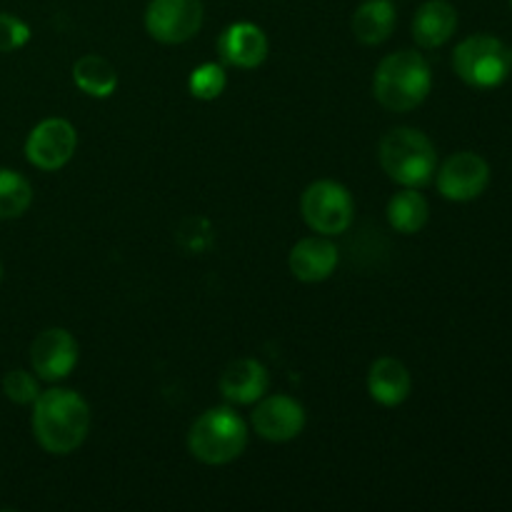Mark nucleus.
Masks as SVG:
<instances>
[{"mask_svg":"<svg viewBox=\"0 0 512 512\" xmlns=\"http://www.w3.org/2000/svg\"><path fill=\"white\" fill-rule=\"evenodd\" d=\"M90 408L75 390H45L33 403V433L45 453L68 455L85 443Z\"/></svg>","mask_w":512,"mask_h":512,"instance_id":"f257e3e1","label":"nucleus"},{"mask_svg":"<svg viewBox=\"0 0 512 512\" xmlns=\"http://www.w3.org/2000/svg\"><path fill=\"white\" fill-rule=\"evenodd\" d=\"M433 73L428 60L415 50H398L383 58L373 78L375 100L390 113H408L428 98Z\"/></svg>","mask_w":512,"mask_h":512,"instance_id":"f03ea898","label":"nucleus"},{"mask_svg":"<svg viewBox=\"0 0 512 512\" xmlns=\"http://www.w3.org/2000/svg\"><path fill=\"white\" fill-rule=\"evenodd\" d=\"M380 165L403 188H423L435 178L438 153L433 140L420 130L395 128L380 140Z\"/></svg>","mask_w":512,"mask_h":512,"instance_id":"7ed1b4c3","label":"nucleus"},{"mask_svg":"<svg viewBox=\"0 0 512 512\" xmlns=\"http://www.w3.org/2000/svg\"><path fill=\"white\" fill-rule=\"evenodd\" d=\"M248 445V428L233 408H210L188 433V450L205 465H228Z\"/></svg>","mask_w":512,"mask_h":512,"instance_id":"20e7f679","label":"nucleus"},{"mask_svg":"<svg viewBox=\"0 0 512 512\" xmlns=\"http://www.w3.org/2000/svg\"><path fill=\"white\" fill-rule=\"evenodd\" d=\"M453 68L473 88H498L512 68V53L493 35H470L455 48Z\"/></svg>","mask_w":512,"mask_h":512,"instance_id":"39448f33","label":"nucleus"},{"mask_svg":"<svg viewBox=\"0 0 512 512\" xmlns=\"http://www.w3.org/2000/svg\"><path fill=\"white\" fill-rule=\"evenodd\" d=\"M303 218L315 233L320 235H340L353 225L355 203L353 195L345 185L335 180H318L305 188L300 200Z\"/></svg>","mask_w":512,"mask_h":512,"instance_id":"423d86ee","label":"nucleus"},{"mask_svg":"<svg viewBox=\"0 0 512 512\" xmlns=\"http://www.w3.org/2000/svg\"><path fill=\"white\" fill-rule=\"evenodd\" d=\"M200 0H150L145 10V30L165 45H178L198 35L203 28Z\"/></svg>","mask_w":512,"mask_h":512,"instance_id":"0eeeda50","label":"nucleus"},{"mask_svg":"<svg viewBox=\"0 0 512 512\" xmlns=\"http://www.w3.org/2000/svg\"><path fill=\"white\" fill-rule=\"evenodd\" d=\"M78 148V133L63 118H48L30 130L25 140V158L38 170L53 173L65 168Z\"/></svg>","mask_w":512,"mask_h":512,"instance_id":"6e6552de","label":"nucleus"},{"mask_svg":"<svg viewBox=\"0 0 512 512\" xmlns=\"http://www.w3.org/2000/svg\"><path fill=\"white\" fill-rule=\"evenodd\" d=\"M438 173V190L443 198L468 203L485 193L490 183V168L478 153H455L443 163Z\"/></svg>","mask_w":512,"mask_h":512,"instance_id":"1a4fd4ad","label":"nucleus"},{"mask_svg":"<svg viewBox=\"0 0 512 512\" xmlns=\"http://www.w3.org/2000/svg\"><path fill=\"white\" fill-rule=\"evenodd\" d=\"M255 433L270 443H288L298 438L305 428V410L290 395H268L260 398L253 410Z\"/></svg>","mask_w":512,"mask_h":512,"instance_id":"9d476101","label":"nucleus"},{"mask_svg":"<svg viewBox=\"0 0 512 512\" xmlns=\"http://www.w3.org/2000/svg\"><path fill=\"white\" fill-rule=\"evenodd\" d=\"M78 363V343L65 328H48L30 345V365L43 380H63Z\"/></svg>","mask_w":512,"mask_h":512,"instance_id":"9b49d317","label":"nucleus"},{"mask_svg":"<svg viewBox=\"0 0 512 512\" xmlns=\"http://www.w3.org/2000/svg\"><path fill=\"white\" fill-rule=\"evenodd\" d=\"M270 373L260 360H233L220 375V395L233 405H253L268 393Z\"/></svg>","mask_w":512,"mask_h":512,"instance_id":"f8f14e48","label":"nucleus"},{"mask_svg":"<svg viewBox=\"0 0 512 512\" xmlns=\"http://www.w3.org/2000/svg\"><path fill=\"white\" fill-rule=\"evenodd\" d=\"M218 50L223 63L240 70H253L268 58V38L255 23H233L220 35Z\"/></svg>","mask_w":512,"mask_h":512,"instance_id":"ddd939ff","label":"nucleus"},{"mask_svg":"<svg viewBox=\"0 0 512 512\" xmlns=\"http://www.w3.org/2000/svg\"><path fill=\"white\" fill-rule=\"evenodd\" d=\"M290 273L303 283H323L335 273L338 265V248L330 243L328 235H313L303 238L290 250Z\"/></svg>","mask_w":512,"mask_h":512,"instance_id":"4468645a","label":"nucleus"},{"mask_svg":"<svg viewBox=\"0 0 512 512\" xmlns=\"http://www.w3.org/2000/svg\"><path fill=\"white\" fill-rule=\"evenodd\" d=\"M458 28V10L448 0H428L413 18V38L420 48H440Z\"/></svg>","mask_w":512,"mask_h":512,"instance_id":"2eb2a0df","label":"nucleus"},{"mask_svg":"<svg viewBox=\"0 0 512 512\" xmlns=\"http://www.w3.org/2000/svg\"><path fill=\"white\" fill-rule=\"evenodd\" d=\"M410 390H413V378H410L408 368L400 360H375L368 373V393L375 403L385 405V408H395V405L408 400Z\"/></svg>","mask_w":512,"mask_h":512,"instance_id":"dca6fc26","label":"nucleus"},{"mask_svg":"<svg viewBox=\"0 0 512 512\" xmlns=\"http://www.w3.org/2000/svg\"><path fill=\"white\" fill-rule=\"evenodd\" d=\"M395 5L390 0H365L353 13V35L363 45H380L395 30Z\"/></svg>","mask_w":512,"mask_h":512,"instance_id":"f3484780","label":"nucleus"},{"mask_svg":"<svg viewBox=\"0 0 512 512\" xmlns=\"http://www.w3.org/2000/svg\"><path fill=\"white\" fill-rule=\"evenodd\" d=\"M430 218L428 200L418 193V188H403L388 203V223L398 233L413 235L425 228Z\"/></svg>","mask_w":512,"mask_h":512,"instance_id":"a211bd4d","label":"nucleus"},{"mask_svg":"<svg viewBox=\"0 0 512 512\" xmlns=\"http://www.w3.org/2000/svg\"><path fill=\"white\" fill-rule=\"evenodd\" d=\"M73 80L90 98H108L118 88V73L113 65L100 55H83L73 65Z\"/></svg>","mask_w":512,"mask_h":512,"instance_id":"6ab92c4d","label":"nucleus"},{"mask_svg":"<svg viewBox=\"0 0 512 512\" xmlns=\"http://www.w3.org/2000/svg\"><path fill=\"white\" fill-rule=\"evenodd\" d=\"M33 203V188L20 173L0 168V220L20 218Z\"/></svg>","mask_w":512,"mask_h":512,"instance_id":"aec40b11","label":"nucleus"},{"mask_svg":"<svg viewBox=\"0 0 512 512\" xmlns=\"http://www.w3.org/2000/svg\"><path fill=\"white\" fill-rule=\"evenodd\" d=\"M190 93L198 100H215L223 95L225 85H228V78H225L223 65L215 63H203L200 68H195L190 73Z\"/></svg>","mask_w":512,"mask_h":512,"instance_id":"412c9836","label":"nucleus"},{"mask_svg":"<svg viewBox=\"0 0 512 512\" xmlns=\"http://www.w3.org/2000/svg\"><path fill=\"white\" fill-rule=\"evenodd\" d=\"M3 393L5 398L13 400L15 405H33L35 398L40 395L38 380L28 373V370H10L3 378Z\"/></svg>","mask_w":512,"mask_h":512,"instance_id":"4be33fe9","label":"nucleus"},{"mask_svg":"<svg viewBox=\"0 0 512 512\" xmlns=\"http://www.w3.org/2000/svg\"><path fill=\"white\" fill-rule=\"evenodd\" d=\"M30 40V28L20 18L0 13V53H13Z\"/></svg>","mask_w":512,"mask_h":512,"instance_id":"5701e85b","label":"nucleus"},{"mask_svg":"<svg viewBox=\"0 0 512 512\" xmlns=\"http://www.w3.org/2000/svg\"><path fill=\"white\" fill-rule=\"evenodd\" d=\"M0 273H3V270H0Z\"/></svg>","mask_w":512,"mask_h":512,"instance_id":"b1692460","label":"nucleus"}]
</instances>
